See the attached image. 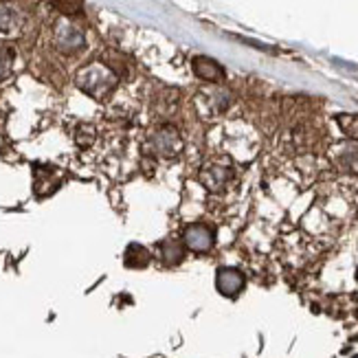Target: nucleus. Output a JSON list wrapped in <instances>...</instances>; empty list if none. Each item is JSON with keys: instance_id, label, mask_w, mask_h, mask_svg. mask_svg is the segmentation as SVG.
<instances>
[{"instance_id": "1", "label": "nucleus", "mask_w": 358, "mask_h": 358, "mask_svg": "<svg viewBox=\"0 0 358 358\" xmlns=\"http://www.w3.org/2000/svg\"><path fill=\"white\" fill-rule=\"evenodd\" d=\"M80 86L92 95H103L115 86V77L110 71H106L101 66H90L80 75Z\"/></svg>"}, {"instance_id": "4", "label": "nucleus", "mask_w": 358, "mask_h": 358, "mask_svg": "<svg viewBox=\"0 0 358 358\" xmlns=\"http://www.w3.org/2000/svg\"><path fill=\"white\" fill-rule=\"evenodd\" d=\"M152 141H154V150H157L161 157H174V152L178 148V134L169 128H161L159 132H154Z\"/></svg>"}, {"instance_id": "8", "label": "nucleus", "mask_w": 358, "mask_h": 358, "mask_svg": "<svg viewBox=\"0 0 358 358\" xmlns=\"http://www.w3.org/2000/svg\"><path fill=\"white\" fill-rule=\"evenodd\" d=\"M0 66H9V57H7L3 51H0ZM5 73H7L5 69H0V77H3Z\"/></svg>"}, {"instance_id": "7", "label": "nucleus", "mask_w": 358, "mask_h": 358, "mask_svg": "<svg viewBox=\"0 0 358 358\" xmlns=\"http://www.w3.org/2000/svg\"><path fill=\"white\" fill-rule=\"evenodd\" d=\"M174 246H176V242L172 240V242H167L165 244V248H163V253H165V259L169 262V259H172L174 264L176 262H180L182 259V248H178V251H174Z\"/></svg>"}, {"instance_id": "3", "label": "nucleus", "mask_w": 358, "mask_h": 358, "mask_svg": "<svg viewBox=\"0 0 358 358\" xmlns=\"http://www.w3.org/2000/svg\"><path fill=\"white\" fill-rule=\"evenodd\" d=\"M244 286V275L236 268H222L220 273H217V288H220V292L229 294V297H233V294H238Z\"/></svg>"}, {"instance_id": "6", "label": "nucleus", "mask_w": 358, "mask_h": 358, "mask_svg": "<svg viewBox=\"0 0 358 358\" xmlns=\"http://www.w3.org/2000/svg\"><path fill=\"white\" fill-rule=\"evenodd\" d=\"M341 128L345 130V134L358 138V117H341Z\"/></svg>"}, {"instance_id": "5", "label": "nucleus", "mask_w": 358, "mask_h": 358, "mask_svg": "<svg viewBox=\"0 0 358 358\" xmlns=\"http://www.w3.org/2000/svg\"><path fill=\"white\" fill-rule=\"evenodd\" d=\"M194 71H196L198 77H202V80H207V82H220L222 77H224L222 66L217 64V62L209 59V57L194 59Z\"/></svg>"}, {"instance_id": "2", "label": "nucleus", "mask_w": 358, "mask_h": 358, "mask_svg": "<svg viewBox=\"0 0 358 358\" xmlns=\"http://www.w3.org/2000/svg\"><path fill=\"white\" fill-rule=\"evenodd\" d=\"M185 244L194 251H207L213 244V231L205 224H192L185 231Z\"/></svg>"}]
</instances>
